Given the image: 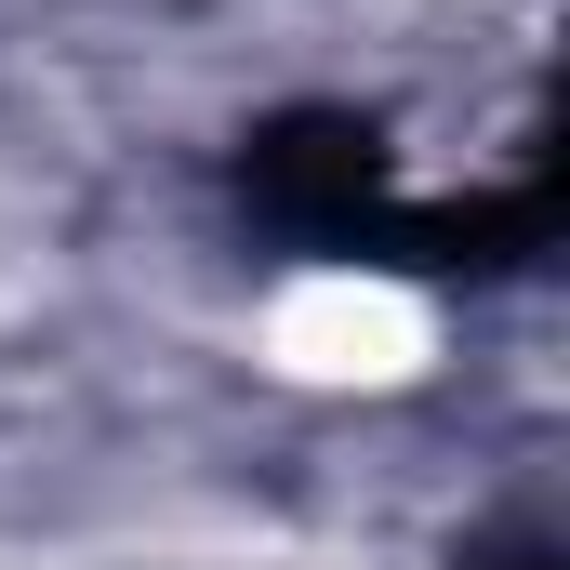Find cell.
<instances>
[{
    "mask_svg": "<svg viewBox=\"0 0 570 570\" xmlns=\"http://www.w3.org/2000/svg\"><path fill=\"white\" fill-rule=\"evenodd\" d=\"M451 358H464L451 292L385 253H292L239 292V372L305 412H399Z\"/></svg>",
    "mask_w": 570,
    "mask_h": 570,
    "instance_id": "cell-1",
    "label": "cell"
}]
</instances>
